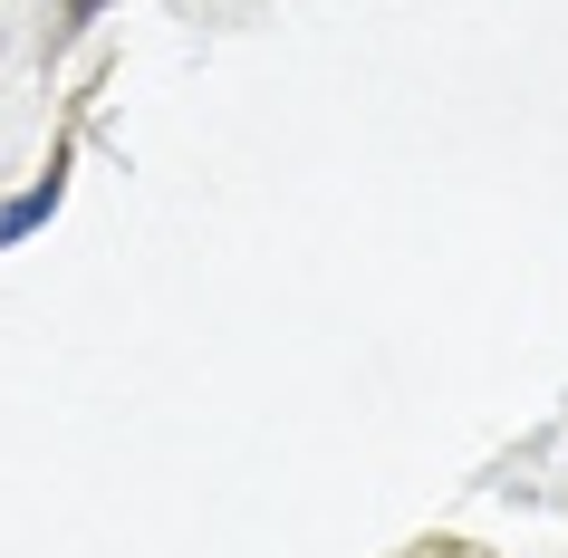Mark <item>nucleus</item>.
<instances>
[{"mask_svg": "<svg viewBox=\"0 0 568 558\" xmlns=\"http://www.w3.org/2000/svg\"><path fill=\"white\" fill-rule=\"evenodd\" d=\"M59 203H68V154H49V174L20 183V193L0 203V251H20L30 232H49V222H59Z\"/></svg>", "mask_w": 568, "mask_h": 558, "instance_id": "obj_1", "label": "nucleus"}]
</instances>
